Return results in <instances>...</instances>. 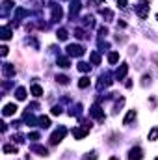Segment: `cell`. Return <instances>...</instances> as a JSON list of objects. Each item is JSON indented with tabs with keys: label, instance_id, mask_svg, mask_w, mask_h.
Segmentation results:
<instances>
[{
	"label": "cell",
	"instance_id": "cell-1",
	"mask_svg": "<svg viewBox=\"0 0 158 160\" xmlns=\"http://www.w3.org/2000/svg\"><path fill=\"white\" fill-rule=\"evenodd\" d=\"M65 134H67V130H65L63 127H61V128H58V130L52 134V138H50V143H58V142H61Z\"/></svg>",
	"mask_w": 158,
	"mask_h": 160
},
{
	"label": "cell",
	"instance_id": "cell-2",
	"mask_svg": "<svg viewBox=\"0 0 158 160\" xmlns=\"http://www.w3.org/2000/svg\"><path fill=\"white\" fill-rule=\"evenodd\" d=\"M67 52H69V56H82V54H84V49H82L80 45H69L67 47Z\"/></svg>",
	"mask_w": 158,
	"mask_h": 160
},
{
	"label": "cell",
	"instance_id": "cell-3",
	"mask_svg": "<svg viewBox=\"0 0 158 160\" xmlns=\"http://www.w3.org/2000/svg\"><path fill=\"white\" fill-rule=\"evenodd\" d=\"M141 158H143V155H141V149H140V147H134V149H130L128 160H141Z\"/></svg>",
	"mask_w": 158,
	"mask_h": 160
},
{
	"label": "cell",
	"instance_id": "cell-4",
	"mask_svg": "<svg viewBox=\"0 0 158 160\" xmlns=\"http://www.w3.org/2000/svg\"><path fill=\"white\" fill-rule=\"evenodd\" d=\"M136 13L140 15L141 19H145L149 15V6H143V4H141V6H136Z\"/></svg>",
	"mask_w": 158,
	"mask_h": 160
},
{
	"label": "cell",
	"instance_id": "cell-5",
	"mask_svg": "<svg viewBox=\"0 0 158 160\" xmlns=\"http://www.w3.org/2000/svg\"><path fill=\"white\" fill-rule=\"evenodd\" d=\"M91 115L99 117V121H104V119H106V117H104V114L101 112V108H99V106H93V108H91Z\"/></svg>",
	"mask_w": 158,
	"mask_h": 160
},
{
	"label": "cell",
	"instance_id": "cell-6",
	"mask_svg": "<svg viewBox=\"0 0 158 160\" xmlns=\"http://www.w3.org/2000/svg\"><path fill=\"white\" fill-rule=\"evenodd\" d=\"M15 112H17V106H15V104H6V106H4V115H13Z\"/></svg>",
	"mask_w": 158,
	"mask_h": 160
},
{
	"label": "cell",
	"instance_id": "cell-7",
	"mask_svg": "<svg viewBox=\"0 0 158 160\" xmlns=\"http://www.w3.org/2000/svg\"><path fill=\"white\" fill-rule=\"evenodd\" d=\"M4 75L6 76H13L15 75V69H13L11 63H4Z\"/></svg>",
	"mask_w": 158,
	"mask_h": 160
},
{
	"label": "cell",
	"instance_id": "cell-8",
	"mask_svg": "<svg viewBox=\"0 0 158 160\" xmlns=\"http://www.w3.org/2000/svg\"><path fill=\"white\" fill-rule=\"evenodd\" d=\"M86 132H88V128H82V130L80 128H73V136L74 138H84Z\"/></svg>",
	"mask_w": 158,
	"mask_h": 160
},
{
	"label": "cell",
	"instance_id": "cell-9",
	"mask_svg": "<svg viewBox=\"0 0 158 160\" xmlns=\"http://www.w3.org/2000/svg\"><path fill=\"white\" fill-rule=\"evenodd\" d=\"M134 117H136V110H130L128 114H126V117L123 119V125H128V123H130V121H132Z\"/></svg>",
	"mask_w": 158,
	"mask_h": 160
},
{
	"label": "cell",
	"instance_id": "cell-10",
	"mask_svg": "<svg viewBox=\"0 0 158 160\" xmlns=\"http://www.w3.org/2000/svg\"><path fill=\"white\" fill-rule=\"evenodd\" d=\"M37 123H39V127H43V128H47L50 125V121H49V117H45V115H41V117L37 119Z\"/></svg>",
	"mask_w": 158,
	"mask_h": 160
},
{
	"label": "cell",
	"instance_id": "cell-11",
	"mask_svg": "<svg viewBox=\"0 0 158 160\" xmlns=\"http://www.w3.org/2000/svg\"><path fill=\"white\" fill-rule=\"evenodd\" d=\"M126 71H128V67H126V65H121V69H117V78L121 80L126 75Z\"/></svg>",
	"mask_w": 158,
	"mask_h": 160
},
{
	"label": "cell",
	"instance_id": "cell-12",
	"mask_svg": "<svg viewBox=\"0 0 158 160\" xmlns=\"http://www.w3.org/2000/svg\"><path fill=\"white\" fill-rule=\"evenodd\" d=\"M61 15H63V11H61V7H54V13H52V17H54V21H58V19H61Z\"/></svg>",
	"mask_w": 158,
	"mask_h": 160
},
{
	"label": "cell",
	"instance_id": "cell-13",
	"mask_svg": "<svg viewBox=\"0 0 158 160\" xmlns=\"http://www.w3.org/2000/svg\"><path fill=\"white\" fill-rule=\"evenodd\" d=\"M17 99H19V101H24V99H26V89H24V88H19V89H17Z\"/></svg>",
	"mask_w": 158,
	"mask_h": 160
},
{
	"label": "cell",
	"instance_id": "cell-14",
	"mask_svg": "<svg viewBox=\"0 0 158 160\" xmlns=\"http://www.w3.org/2000/svg\"><path fill=\"white\" fill-rule=\"evenodd\" d=\"M32 93H34L35 97H41V95H43V89H41V86H32Z\"/></svg>",
	"mask_w": 158,
	"mask_h": 160
},
{
	"label": "cell",
	"instance_id": "cell-15",
	"mask_svg": "<svg viewBox=\"0 0 158 160\" xmlns=\"http://www.w3.org/2000/svg\"><path fill=\"white\" fill-rule=\"evenodd\" d=\"M117 60H119V54H117V52H110L108 54V61H110V63H115Z\"/></svg>",
	"mask_w": 158,
	"mask_h": 160
},
{
	"label": "cell",
	"instance_id": "cell-16",
	"mask_svg": "<svg viewBox=\"0 0 158 160\" xmlns=\"http://www.w3.org/2000/svg\"><path fill=\"white\" fill-rule=\"evenodd\" d=\"M78 86H80V88H88V86H89V78H88V76H82V78L78 80Z\"/></svg>",
	"mask_w": 158,
	"mask_h": 160
},
{
	"label": "cell",
	"instance_id": "cell-17",
	"mask_svg": "<svg viewBox=\"0 0 158 160\" xmlns=\"http://www.w3.org/2000/svg\"><path fill=\"white\" fill-rule=\"evenodd\" d=\"M89 67H91V65L84 63V61H80V63H78V71H82V73H88V71H89Z\"/></svg>",
	"mask_w": 158,
	"mask_h": 160
},
{
	"label": "cell",
	"instance_id": "cell-18",
	"mask_svg": "<svg viewBox=\"0 0 158 160\" xmlns=\"http://www.w3.org/2000/svg\"><path fill=\"white\" fill-rule=\"evenodd\" d=\"M58 65H60V67H69V60H67V58H58Z\"/></svg>",
	"mask_w": 158,
	"mask_h": 160
},
{
	"label": "cell",
	"instance_id": "cell-19",
	"mask_svg": "<svg viewBox=\"0 0 158 160\" xmlns=\"http://www.w3.org/2000/svg\"><path fill=\"white\" fill-rule=\"evenodd\" d=\"M32 151L41 153V157H45V155H47V149H45V147H39V145H34V147H32Z\"/></svg>",
	"mask_w": 158,
	"mask_h": 160
},
{
	"label": "cell",
	"instance_id": "cell-20",
	"mask_svg": "<svg viewBox=\"0 0 158 160\" xmlns=\"http://www.w3.org/2000/svg\"><path fill=\"white\" fill-rule=\"evenodd\" d=\"M58 39H60V41H65L67 39V30H58Z\"/></svg>",
	"mask_w": 158,
	"mask_h": 160
},
{
	"label": "cell",
	"instance_id": "cell-21",
	"mask_svg": "<svg viewBox=\"0 0 158 160\" xmlns=\"http://www.w3.org/2000/svg\"><path fill=\"white\" fill-rule=\"evenodd\" d=\"M4 153H15L17 155V147L15 145H4Z\"/></svg>",
	"mask_w": 158,
	"mask_h": 160
},
{
	"label": "cell",
	"instance_id": "cell-22",
	"mask_svg": "<svg viewBox=\"0 0 158 160\" xmlns=\"http://www.w3.org/2000/svg\"><path fill=\"white\" fill-rule=\"evenodd\" d=\"M91 61H93L95 65H99V63H101V56H99L97 52H93V54H91Z\"/></svg>",
	"mask_w": 158,
	"mask_h": 160
},
{
	"label": "cell",
	"instance_id": "cell-23",
	"mask_svg": "<svg viewBox=\"0 0 158 160\" xmlns=\"http://www.w3.org/2000/svg\"><path fill=\"white\" fill-rule=\"evenodd\" d=\"M156 138H158V127L153 128V130L149 132V140H156Z\"/></svg>",
	"mask_w": 158,
	"mask_h": 160
},
{
	"label": "cell",
	"instance_id": "cell-24",
	"mask_svg": "<svg viewBox=\"0 0 158 160\" xmlns=\"http://www.w3.org/2000/svg\"><path fill=\"white\" fill-rule=\"evenodd\" d=\"M9 37H11L9 28H4V30H2V39H9Z\"/></svg>",
	"mask_w": 158,
	"mask_h": 160
},
{
	"label": "cell",
	"instance_id": "cell-25",
	"mask_svg": "<svg viewBox=\"0 0 158 160\" xmlns=\"http://www.w3.org/2000/svg\"><path fill=\"white\" fill-rule=\"evenodd\" d=\"M101 15H102V17H106V19H112V11H110V9H102Z\"/></svg>",
	"mask_w": 158,
	"mask_h": 160
},
{
	"label": "cell",
	"instance_id": "cell-26",
	"mask_svg": "<svg viewBox=\"0 0 158 160\" xmlns=\"http://www.w3.org/2000/svg\"><path fill=\"white\" fill-rule=\"evenodd\" d=\"M56 80L60 82V84H69V78H67V76H63V75H61V76H58Z\"/></svg>",
	"mask_w": 158,
	"mask_h": 160
},
{
	"label": "cell",
	"instance_id": "cell-27",
	"mask_svg": "<svg viewBox=\"0 0 158 160\" xmlns=\"http://www.w3.org/2000/svg\"><path fill=\"white\" fill-rule=\"evenodd\" d=\"M52 114H54V115H60V114H61V106H54V108H52Z\"/></svg>",
	"mask_w": 158,
	"mask_h": 160
},
{
	"label": "cell",
	"instance_id": "cell-28",
	"mask_svg": "<svg viewBox=\"0 0 158 160\" xmlns=\"http://www.w3.org/2000/svg\"><path fill=\"white\" fill-rule=\"evenodd\" d=\"M30 140H34V142H35V140H39V134H37V132H32V134H30Z\"/></svg>",
	"mask_w": 158,
	"mask_h": 160
},
{
	"label": "cell",
	"instance_id": "cell-29",
	"mask_svg": "<svg viewBox=\"0 0 158 160\" xmlns=\"http://www.w3.org/2000/svg\"><path fill=\"white\" fill-rule=\"evenodd\" d=\"M117 6H119V7H126V0H117Z\"/></svg>",
	"mask_w": 158,
	"mask_h": 160
},
{
	"label": "cell",
	"instance_id": "cell-30",
	"mask_svg": "<svg viewBox=\"0 0 158 160\" xmlns=\"http://www.w3.org/2000/svg\"><path fill=\"white\" fill-rule=\"evenodd\" d=\"M0 50H2V56H6V54H7V47H2Z\"/></svg>",
	"mask_w": 158,
	"mask_h": 160
},
{
	"label": "cell",
	"instance_id": "cell-31",
	"mask_svg": "<svg viewBox=\"0 0 158 160\" xmlns=\"http://www.w3.org/2000/svg\"><path fill=\"white\" fill-rule=\"evenodd\" d=\"M97 2H106V0H97Z\"/></svg>",
	"mask_w": 158,
	"mask_h": 160
},
{
	"label": "cell",
	"instance_id": "cell-32",
	"mask_svg": "<svg viewBox=\"0 0 158 160\" xmlns=\"http://www.w3.org/2000/svg\"><path fill=\"white\" fill-rule=\"evenodd\" d=\"M110 160H117V158H115V157H113V158H110Z\"/></svg>",
	"mask_w": 158,
	"mask_h": 160
}]
</instances>
